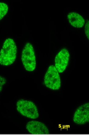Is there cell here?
Returning <instances> with one entry per match:
<instances>
[{"label":"cell","instance_id":"cell-1","mask_svg":"<svg viewBox=\"0 0 89 135\" xmlns=\"http://www.w3.org/2000/svg\"><path fill=\"white\" fill-rule=\"evenodd\" d=\"M17 46L13 39H6L0 50V65L8 66L12 64L17 57Z\"/></svg>","mask_w":89,"mask_h":135},{"label":"cell","instance_id":"cell-2","mask_svg":"<svg viewBox=\"0 0 89 135\" xmlns=\"http://www.w3.org/2000/svg\"><path fill=\"white\" fill-rule=\"evenodd\" d=\"M17 110L21 115L30 119H36L39 117L38 109L35 103L30 100L20 99L16 104Z\"/></svg>","mask_w":89,"mask_h":135},{"label":"cell","instance_id":"cell-3","mask_svg":"<svg viewBox=\"0 0 89 135\" xmlns=\"http://www.w3.org/2000/svg\"><path fill=\"white\" fill-rule=\"evenodd\" d=\"M21 60L26 71H34L36 67V57L34 47L30 42H27L24 45L21 53Z\"/></svg>","mask_w":89,"mask_h":135},{"label":"cell","instance_id":"cell-4","mask_svg":"<svg viewBox=\"0 0 89 135\" xmlns=\"http://www.w3.org/2000/svg\"><path fill=\"white\" fill-rule=\"evenodd\" d=\"M44 84L46 88L53 90H58L60 88V76L54 65H50L48 68L44 76Z\"/></svg>","mask_w":89,"mask_h":135},{"label":"cell","instance_id":"cell-5","mask_svg":"<svg viewBox=\"0 0 89 135\" xmlns=\"http://www.w3.org/2000/svg\"><path fill=\"white\" fill-rule=\"evenodd\" d=\"M72 120L76 124L82 125L89 122V103H83L79 106L73 114Z\"/></svg>","mask_w":89,"mask_h":135},{"label":"cell","instance_id":"cell-6","mask_svg":"<svg viewBox=\"0 0 89 135\" xmlns=\"http://www.w3.org/2000/svg\"><path fill=\"white\" fill-rule=\"evenodd\" d=\"M70 53L66 48L61 49L55 56L54 59L55 66L59 73L64 72L68 65Z\"/></svg>","mask_w":89,"mask_h":135},{"label":"cell","instance_id":"cell-7","mask_svg":"<svg viewBox=\"0 0 89 135\" xmlns=\"http://www.w3.org/2000/svg\"><path fill=\"white\" fill-rule=\"evenodd\" d=\"M26 128L28 133L33 135H44L50 133L49 128L45 124L35 120L28 122Z\"/></svg>","mask_w":89,"mask_h":135},{"label":"cell","instance_id":"cell-8","mask_svg":"<svg viewBox=\"0 0 89 135\" xmlns=\"http://www.w3.org/2000/svg\"><path fill=\"white\" fill-rule=\"evenodd\" d=\"M67 18L70 25L75 28H81L85 25V19L78 13L70 12L68 14Z\"/></svg>","mask_w":89,"mask_h":135},{"label":"cell","instance_id":"cell-9","mask_svg":"<svg viewBox=\"0 0 89 135\" xmlns=\"http://www.w3.org/2000/svg\"><path fill=\"white\" fill-rule=\"evenodd\" d=\"M8 9V6L7 4L0 2V21L7 15Z\"/></svg>","mask_w":89,"mask_h":135},{"label":"cell","instance_id":"cell-10","mask_svg":"<svg viewBox=\"0 0 89 135\" xmlns=\"http://www.w3.org/2000/svg\"><path fill=\"white\" fill-rule=\"evenodd\" d=\"M84 32L88 40H89V21L87 20L86 24L84 25Z\"/></svg>","mask_w":89,"mask_h":135},{"label":"cell","instance_id":"cell-11","mask_svg":"<svg viewBox=\"0 0 89 135\" xmlns=\"http://www.w3.org/2000/svg\"><path fill=\"white\" fill-rule=\"evenodd\" d=\"M7 80L3 76L0 75V93L3 89L4 85L6 84Z\"/></svg>","mask_w":89,"mask_h":135}]
</instances>
